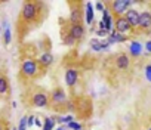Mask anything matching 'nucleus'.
Listing matches in <instances>:
<instances>
[{
  "mask_svg": "<svg viewBox=\"0 0 151 130\" xmlns=\"http://www.w3.org/2000/svg\"><path fill=\"white\" fill-rule=\"evenodd\" d=\"M40 6H42V3H39V2H24L21 15H19L21 22L30 24V22L36 21L40 14Z\"/></svg>",
  "mask_w": 151,
  "mask_h": 130,
  "instance_id": "f257e3e1",
  "label": "nucleus"
},
{
  "mask_svg": "<svg viewBox=\"0 0 151 130\" xmlns=\"http://www.w3.org/2000/svg\"><path fill=\"white\" fill-rule=\"evenodd\" d=\"M39 62L31 59V58H27L22 61L21 64V76L22 77H27V79H33L39 74Z\"/></svg>",
  "mask_w": 151,
  "mask_h": 130,
  "instance_id": "f03ea898",
  "label": "nucleus"
},
{
  "mask_svg": "<svg viewBox=\"0 0 151 130\" xmlns=\"http://www.w3.org/2000/svg\"><path fill=\"white\" fill-rule=\"evenodd\" d=\"M133 5V2H130V0H116V2L110 3L111 6V14L114 18H119V16H124V14L127 12V9Z\"/></svg>",
  "mask_w": 151,
  "mask_h": 130,
  "instance_id": "7ed1b4c3",
  "label": "nucleus"
},
{
  "mask_svg": "<svg viewBox=\"0 0 151 130\" xmlns=\"http://www.w3.org/2000/svg\"><path fill=\"white\" fill-rule=\"evenodd\" d=\"M49 104V98L45 92H36L31 96V105L36 108H45Z\"/></svg>",
  "mask_w": 151,
  "mask_h": 130,
  "instance_id": "20e7f679",
  "label": "nucleus"
},
{
  "mask_svg": "<svg viewBox=\"0 0 151 130\" xmlns=\"http://www.w3.org/2000/svg\"><path fill=\"white\" fill-rule=\"evenodd\" d=\"M68 34H70L76 41L82 40V39L85 37V27H83V24H70Z\"/></svg>",
  "mask_w": 151,
  "mask_h": 130,
  "instance_id": "39448f33",
  "label": "nucleus"
},
{
  "mask_svg": "<svg viewBox=\"0 0 151 130\" xmlns=\"http://www.w3.org/2000/svg\"><path fill=\"white\" fill-rule=\"evenodd\" d=\"M114 28L119 34H126L132 30V27L129 25V22L126 21L124 16H119V18H114Z\"/></svg>",
  "mask_w": 151,
  "mask_h": 130,
  "instance_id": "423d86ee",
  "label": "nucleus"
},
{
  "mask_svg": "<svg viewBox=\"0 0 151 130\" xmlns=\"http://www.w3.org/2000/svg\"><path fill=\"white\" fill-rule=\"evenodd\" d=\"M79 81V71L77 70H74V68H70L65 71V84L68 87H73L76 86Z\"/></svg>",
  "mask_w": 151,
  "mask_h": 130,
  "instance_id": "0eeeda50",
  "label": "nucleus"
},
{
  "mask_svg": "<svg viewBox=\"0 0 151 130\" xmlns=\"http://www.w3.org/2000/svg\"><path fill=\"white\" fill-rule=\"evenodd\" d=\"M124 18L126 21L129 22V25L132 28H136L139 25V12L135 11V9H127V12L124 14Z\"/></svg>",
  "mask_w": 151,
  "mask_h": 130,
  "instance_id": "6e6552de",
  "label": "nucleus"
},
{
  "mask_svg": "<svg viewBox=\"0 0 151 130\" xmlns=\"http://www.w3.org/2000/svg\"><path fill=\"white\" fill-rule=\"evenodd\" d=\"M50 101H52L53 104H64V102L67 101V93H65V90L61 89V87L53 89L52 93H50Z\"/></svg>",
  "mask_w": 151,
  "mask_h": 130,
  "instance_id": "1a4fd4ad",
  "label": "nucleus"
},
{
  "mask_svg": "<svg viewBox=\"0 0 151 130\" xmlns=\"http://www.w3.org/2000/svg\"><path fill=\"white\" fill-rule=\"evenodd\" d=\"M130 65V58L127 53H120L116 56V68L117 70H127Z\"/></svg>",
  "mask_w": 151,
  "mask_h": 130,
  "instance_id": "9d476101",
  "label": "nucleus"
},
{
  "mask_svg": "<svg viewBox=\"0 0 151 130\" xmlns=\"http://www.w3.org/2000/svg\"><path fill=\"white\" fill-rule=\"evenodd\" d=\"M138 27L142 28V30L151 28V12L144 11V12L139 14V25H138Z\"/></svg>",
  "mask_w": 151,
  "mask_h": 130,
  "instance_id": "9b49d317",
  "label": "nucleus"
},
{
  "mask_svg": "<svg viewBox=\"0 0 151 130\" xmlns=\"http://www.w3.org/2000/svg\"><path fill=\"white\" fill-rule=\"evenodd\" d=\"M39 65L40 67H43V68H46V67H49V65L53 62V56H52V53H49V52H46V53H43V55H40V58H39Z\"/></svg>",
  "mask_w": 151,
  "mask_h": 130,
  "instance_id": "f8f14e48",
  "label": "nucleus"
},
{
  "mask_svg": "<svg viewBox=\"0 0 151 130\" xmlns=\"http://www.w3.org/2000/svg\"><path fill=\"white\" fill-rule=\"evenodd\" d=\"M82 11L79 9V8H76V9H73L71 11V14H70V22L71 24H82Z\"/></svg>",
  "mask_w": 151,
  "mask_h": 130,
  "instance_id": "ddd939ff",
  "label": "nucleus"
},
{
  "mask_svg": "<svg viewBox=\"0 0 151 130\" xmlns=\"http://www.w3.org/2000/svg\"><path fill=\"white\" fill-rule=\"evenodd\" d=\"M127 39L123 36V34H119L117 31H111V34H110V37H108V44H113V43H123V41H126Z\"/></svg>",
  "mask_w": 151,
  "mask_h": 130,
  "instance_id": "4468645a",
  "label": "nucleus"
},
{
  "mask_svg": "<svg viewBox=\"0 0 151 130\" xmlns=\"http://www.w3.org/2000/svg\"><path fill=\"white\" fill-rule=\"evenodd\" d=\"M91 46H92V49L93 50H104V49H107L110 44H108V41H99V40H96V39H93V40H91Z\"/></svg>",
  "mask_w": 151,
  "mask_h": 130,
  "instance_id": "2eb2a0df",
  "label": "nucleus"
},
{
  "mask_svg": "<svg viewBox=\"0 0 151 130\" xmlns=\"http://www.w3.org/2000/svg\"><path fill=\"white\" fill-rule=\"evenodd\" d=\"M142 49H144V46H142L139 41H132L129 50H130V55H133V56H139L141 52H142Z\"/></svg>",
  "mask_w": 151,
  "mask_h": 130,
  "instance_id": "dca6fc26",
  "label": "nucleus"
},
{
  "mask_svg": "<svg viewBox=\"0 0 151 130\" xmlns=\"http://www.w3.org/2000/svg\"><path fill=\"white\" fill-rule=\"evenodd\" d=\"M9 92V81L6 76H0V95H6Z\"/></svg>",
  "mask_w": 151,
  "mask_h": 130,
  "instance_id": "f3484780",
  "label": "nucleus"
},
{
  "mask_svg": "<svg viewBox=\"0 0 151 130\" xmlns=\"http://www.w3.org/2000/svg\"><path fill=\"white\" fill-rule=\"evenodd\" d=\"M92 21H93V9H92V5L88 3L86 5V22L92 24Z\"/></svg>",
  "mask_w": 151,
  "mask_h": 130,
  "instance_id": "a211bd4d",
  "label": "nucleus"
},
{
  "mask_svg": "<svg viewBox=\"0 0 151 130\" xmlns=\"http://www.w3.org/2000/svg\"><path fill=\"white\" fill-rule=\"evenodd\" d=\"M55 126V118H50V117H46L45 120V124H43V130H52Z\"/></svg>",
  "mask_w": 151,
  "mask_h": 130,
  "instance_id": "6ab92c4d",
  "label": "nucleus"
},
{
  "mask_svg": "<svg viewBox=\"0 0 151 130\" xmlns=\"http://www.w3.org/2000/svg\"><path fill=\"white\" fill-rule=\"evenodd\" d=\"M62 41H64V44H67V46H73V44L76 43V40H74L68 33H65V34L62 36Z\"/></svg>",
  "mask_w": 151,
  "mask_h": 130,
  "instance_id": "aec40b11",
  "label": "nucleus"
},
{
  "mask_svg": "<svg viewBox=\"0 0 151 130\" xmlns=\"http://www.w3.org/2000/svg\"><path fill=\"white\" fill-rule=\"evenodd\" d=\"M68 127L73 129V130H82V124L80 123H74V121L68 123Z\"/></svg>",
  "mask_w": 151,
  "mask_h": 130,
  "instance_id": "412c9836",
  "label": "nucleus"
},
{
  "mask_svg": "<svg viewBox=\"0 0 151 130\" xmlns=\"http://www.w3.org/2000/svg\"><path fill=\"white\" fill-rule=\"evenodd\" d=\"M59 123H71L73 121V115H67V117H59L58 118Z\"/></svg>",
  "mask_w": 151,
  "mask_h": 130,
  "instance_id": "4be33fe9",
  "label": "nucleus"
},
{
  "mask_svg": "<svg viewBox=\"0 0 151 130\" xmlns=\"http://www.w3.org/2000/svg\"><path fill=\"white\" fill-rule=\"evenodd\" d=\"M11 39H12V37H11V30L6 28V31H5V43L9 44V43H11Z\"/></svg>",
  "mask_w": 151,
  "mask_h": 130,
  "instance_id": "5701e85b",
  "label": "nucleus"
},
{
  "mask_svg": "<svg viewBox=\"0 0 151 130\" xmlns=\"http://www.w3.org/2000/svg\"><path fill=\"white\" fill-rule=\"evenodd\" d=\"M145 77L151 81V65H147L145 67Z\"/></svg>",
  "mask_w": 151,
  "mask_h": 130,
  "instance_id": "b1692460",
  "label": "nucleus"
},
{
  "mask_svg": "<svg viewBox=\"0 0 151 130\" xmlns=\"http://www.w3.org/2000/svg\"><path fill=\"white\" fill-rule=\"evenodd\" d=\"M108 33H110V31H107V30H98V31H96V34H98L99 37H104V36H107Z\"/></svg>",
  "mask_w": 151,
  "mask_h": 130,
  "instance_id": "393cba45",
  "label": "nucleus"
},
{
  "mask_svg": "<svg viewBox=\"0 0 151 130\" xmlns=\"http://www.w3.org/2000/svg\"><path fill=\"white\" fill-rule=\"evenodd\" d=\"M144 47H145V50H147V52H150V53H151V40H148V41L145 43V46H144Z\"/></svg>",
  "mask_w": 151,
  "mask_h": 130,
  "instance_id": "a878e982",
  "label": "nucleus"
},
{
  "mask_svg": "<svg viewBox=\"0 0 151 130\" xmlns=\"http://www.w3.org/2000/svg\"><path fill=\"white\" fill-rule=\"evenodd\" d=\"M96 9H98V11H101V12H104L105 5H104V3H96Z\"/></svg>",
  "mask_w": 151,
  "mask_h": 130,
  "instance_id": "bb28decb",
  "label": "nucleus"
},
{
  "mask_svg": "<svg viewBox=\"0 0 151 130\" xmlns=\"http://www.w3.org/2000/svg\"><path fill=\"white\" fill-rule=\"evenodd\" d=\"M34 120H36V117H34V115H30L28 120H27V121H28V126H33V124H34Z\"/></svg>",
  "mask_w": 151,
  "mask_h": 130,
  "instance_id": "cd10ccee",
  "label": "nucleus"
},
{
  "mask_svg": "<svg viewBox=\"0 0 151 130\" xmlns=\"http://www.w3.org/2000/svg\"><path fill=\"white\" fill-rule=\"evenodd\" d=\"M34 124H36V126H39V127H42V126H43V123H42L39 118H36V120H34Z\"/></svg>",
  "mask_w": 151,
  "mask_h": 130,
  "instance_id": "c85d7f7f",
  "label": "nucleus"
},
{
  "mask_svg": "<svg viewBox=\"0 0 151 130\" xmlns=\"http://www.w3.org/2000/svg\"><path fill=\"white\" fill-rule=\"evenodd\" d=\"M0 130H6V129H5V126H3V123H2V121H0Z\"/></svg>",
  "mask_w": 151,
  "mask_h": 130,
  "instance_id": "c756f323",
  "label": "nucleus"
},
{
  "mask_svg": "<svg viewBox=\"0 0 151 130\" xmlns=\"http://www.w3.org/2000/svg\"><path fill=\"white\" fill-rule=\"evenodd\" d=\"M64 129H65V127H58L56 130H64Z\"/></svg>",
  "mask_w": 151,
  "mask_h": 130,
  "instance_id": "7c9ffc66",
  "label": "nucleus"
},
{
  "mask_svg": "<svg viewBox=\"0 0 151 130\" xmlns=\"http://www.w3.org/2000/svg\"><path fill=\"white\" fill-rule=\"evenodd\" d=\"M147 130H151V127H150V129H147Z\"/></svg>",
  "mask_w": 151,
  "mask_h": 130,
  "instance_id": "2f4dec72",
  "label": "nucleus"
},
{
  "mask_svg": "<svg viewBox=\"0 0 151 130\" xmlns=\"http://www.w3.org/2000/svg\"><path fill=\"white\" fill-rule=\"evenodd\" d=\"M0 31H2V27H0Z\"/></svg>",
  "mask_w": 151,
  "mask_h": 130,
  "instance_id": "473e14b6",
  "label": "nucleus"
}]
</instances>
